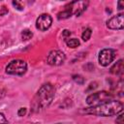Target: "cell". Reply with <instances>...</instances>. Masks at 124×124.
I'll list each match as a JSON object with an SVG mask.
<instances>
[{
	"label": "cell",
	"instance_id": "9a60e30c",
	"mask_svg": "<svg viewBox=\"0 0 124 124\" xmlns=\"http://www.w3.org/2000/svg\"><path fill=\"white\" fill-rule=\"evenodd\" d=\"M73 79H74L76 82H78V84H83L84 81H85L84 78H83L82 76H80V75H74V76H73Z\"/></svg>",
	"mask_w": 124,
	"mask_h": 124
},
{
	"label": "cell",
	"instance_id": "2e32d148",
	"mask_svg": "<svg viewBox=\"0 0 124 124\" xmlns=\"http://www.w3.org/2000/svg\"><path fill=\"white\" fill-rule=\"evenodd\" d=\"M6 14H8V8L6 6H4V5L0 6V16H4Z\"/></svg>",
	"mask_w": 124,
	"mask_h": 124
},
{
	"label": "cell",
	"instance_id": "52a82bcc",
	"mask_svg": "<svg viewBox=\"0 0 124 124\" xmlns=\"http://www.w3.org/2000/svg\"><path fill=\"white\" fill-rule=\"evenodd\" d=\"M52 23V18L48 14H42L36 20V27L40 31L47 30Z\"/></svg>",
	"mask_w": 124,
	"mask_h": 124
},
{
	"label": "cell",
	"instance_id": "7a4b0ae2",
	"mask_svg": "<svg viewBox=\"0 0 124 124\" xmlns=\"http://www.w3.org/2000/svg\"><path fill=\"white\" fill-rule=\"evenodd\" d=\"M123 104L120 101L110 100L99 105L91 106L82 109V112L85 114H91L96 116H112L122 112Z\"/></svg>",
	"mask_w": 124,
	"mask_h": 124
},
{
	"label": "cell",
	"instance_id": "5b68a950",
	"mask_svg": "<svg viewBox=\"0 0 124 124\" xmlns=\"http://www.w3.org/2000/svg\"><path fill=\"white\" fill-rule=\"evenodd\" d=\"M115 55H116V52L112 48H104V49H102L100 51L99 57H98L100 65H102L104 67L108 66L114 60Z\"/></svg>",
	"mask_w": 124,
	"mask_h": 124
},
{
	"label": "cell",
	"instance_id": "ffe728a7",
	"mask_svg": "<svg viewBox=\"0 0 124 124\" xmlns=\"http://www.w3.org/2000/svg\"><path fill=\"white\" fill-rule=\"evenodd\" d=\"M116 123L117 124H124V122H123V113L120 112V114L118 115V117L116 119Z\"/></svg>",
	"mask_w": 124,
	"mask_h": 124
},
{
	"label": "cell",
	"instance_id": "30bf717a",
	"mask_svg": "<svg viewBox=\"0 0 124 124\" xmlns=\"http://www.w3.org/2000/svg\"><path fill=\"white\" fill-rule=\"evenodd\" d=\"M123 70H124V67H123V60L122 59H119L109 70L110 74L112 75H116V76H119V75H122L123 74Z\"/></svg>",
	"mask_w": 124,
	"mask_h": 124
},
{
	"label": "cell",
	"instance_id": "e0dca14e",
	"mask_svg": "<svg viewBox=\"0 0 124 124\" xmlns=\"http://www.w3.org/2000/svg\"><path fill=\"white\" fill-rule=\"evenodd\" d=\"M13 5H14L17 10H19V11H22V10H23V7L20 5V3H19L18 1H13Z\"/></svg>",
	"mask_w": 124,
	"mask_h": 124
},
{
	"label": "cell",
	"instance_id": "4fadbf2b",
	"mask_svg": "<svg viewBox=\"0 0 124 124\" xmlns=\"http://www.w3.org/2000/svg\"><path fill=\"white\" fill-rule=\"evenodd\" d=\"M32 37H33V33H32V31L29 30V29H24V30L21 32V39H22V41H28V40H30Z\"/></svg>",
	"mask_w": 124,
	"mask_h": 124
},
{
	"label": "cell",
	"instance_id": "7c38bea8",
	"mask_svg": "<svg viewBox=\"0 0 124 124\" xmlns=\"http://www.w3.org/2000/svg\"><path fill=\"white\" fill-rule=\"evenodd\" d=\"M79 41L78 39L77 38H70V39H66V45L69 46V47H72V48H75L77 46H79Z\"/></svg>",
	"mask_w": 124,
	"mask_h": 124
},
{
	"label": "cell",
	"instance_id": "5bb4252c",
	"mask_svg": "<svg viewBox=\"0 0 124 124\" xmlns=\"http://www.w3.org/2000/svg\"><path fill=\"white\" fill-rule=\"evenodd\" d=\"M91 34H92V30H91L90 28H86V29L82 32V34H81L82 40H83L84 42L88 41V40L90 39V37H91Z\"/></svg>",
	"mask_w": 124,
	"mask_h": 124
},
{
	"label": "cell",
	"instance_id": "ba28073f",
	"mask_svg": "<svg viewBox=\"0 0 124 124\" xmlns=\"http://www.w3.org/2000/svg\"><path fill=\"white\" fill-rule=\"evenodd\" d=\"M107 26L109 29H117L121 30L124 27V15L118 14L116 16H113L107 21Z\"/></svg>",
	"mask_w": 124,
	"mask_h": 124
},
{
	"label": "cell",
	"instance_id": "ac0fdd59",
	"mask_svg": "<svg viewBox=\"0 0 124 124\" xmlns=\"http://www.w3.org/2000/svg\"><path fill=\"white\" fill-rule=\"evenodd\" d=\"M0 124H8V120L3 113H0Z\"/></svg>",
	"mask_w": 124,
	"mask_h": 124
},
{
	"label": "cell",
	"instance_id": "d6986e66",
	"mask_svg": "<svg viewBox=\"0 0 124 124\" xmlns=\"http://www.w3.org/2000/svg\"><path fill=\"white\" fill-rule=\"evenodd\" d=\"M25 113H26V108H20L18 109V111H17L18 116H24Z\"/></svg>",
	"mask_w": 124,
	"mask_h": 124
},
{
	"label": "cell",
	"instance_id": "277c9868",
	"mask_svg": "<svg viewBox=\"0 0 124 124\" xmlns=\"http://www.w3.org/2000/svg\"><path fill=\"white\" fill-rule=\"evenodd\" d=\"M112 98H113V94L107 91H100V92H95L93 94H90L86 98V103L90 106H95V105H99V104L110 101L112 100Z\"/></svg>",
	"mask_w": 124,
	"mask_h": 124
},
{
	"label": "cell",
	"instance_id": "cb8c5ba5",
	"mask_svg": "<svg viewBox=\"0 0 124 124\" xmlns=\"http://www.w3.org/2000/svg\"><path fill=\"white\" fill-rule=\"evenodd\" d=\"M57 124H61V123H57Z\"/></svg>",
	"mask_w": 124,
	"mask_h": 124
},
{
	"label": "cell",
	"instance_id": "9c48e42d",
	"mask_svg": "<svg viewBox=\"0 0 124 124\" xmlns=\"http://www.w3.org/2000/svg\"><path fill=\"white\" fill-rule=\"evenodd\" d=\"M87 5H88L87 1H75V2H71L70 3V6L72 8V12L77 16H80L86 10Z\"/></svg>",
	"mask_w": 124,
	"mask_h": 124
},
{
	"label": "cell",
	"instance_id": "3957f363",
	"mask_svg": "<svg viewBox=\"0 0 124 124\" xmlns=\"http://www.w3.org/2000/svg\"><path fill=\"white\" fill-rule=\"evenodd\" d=\"M27 71V64L21 59H16L11 61L6 67V73L9 75L22 76Z\"/></svg>",
	"mask_w": 124,
	"mask_h": 124
},
{
	"label": "cell",
	"instance_id": "6da1fadb",
	"mask_svg": "<svg viewBox=\"0 0 124 124\" xmlns=\"http://www.w3.org/2000/svg\"><path fill=\"white\" fill-rule=\"evenodd\" d=\"M54 92L55 89L51 83L47 82L43 84L32 100L31 103L32 110L34 112H39L46 108L51 104L54 98Z\"/></svg>",
	"mask_w": 124,
	"mask_h": 124
},
{
	"label": "cell",
	"instance_id": "8992f818",
	"mask_svg": "<svg viewBox=\"0 0 124 124\" xmlns=\"http://www.w3.org/2000/svg\"><path fill=\"white\" fill-rule=\"evenodd\" d=\"M65 59H66V56L64 52H62L61 50L55 49V50H51L47 54L46 62L51 66H59L64 63Z\"/></svg>",
	"mask_w": 124,
	"mask_h": 124
},
{
	"label": "cell",
	"instance_id": "603a6c76",
	"mask_svg": "<svg viewBox=\"0 0 124 124\" xmlns=\"http://www.w3.org/2000/svg\"><path fill=\"white\" fill-rule=\"evenodd\" d=\"M124 8V2L123 1H119L118 2V9L119 10H122Z\"/></svg>",
	"mask_w": 124,
	"mask_h": 124
},
{
	"label": "cell",
	"instance_id": "44dd1931",
	"mask_svg": "<svg viewBox=\"0 0 124 124\" xmlns=\"http://www.w3.org/2000/svg\"><path fill=\"white\" fill-rule=\"evenodd\" d=\"M70 35H71V32H70L69 30L65 29V30L63 31V37H64V38H66V39H67V38H68ZM66 39H65V40H66Z\"/></svg>",
	"mask_w": 124,
	"mask_h": 124
},
{
	"label": "cell",
	"instance_id": "8fae6325",
	"mask_svg": "<svg viewBox=\"0 0 124 124\" xmlns=\"http://www.w3.org/2000/svg\"><path fill=\"white\" fill-rule=\"evenodd\" d=\"M72 15H73V12H72V8H71L70 3H69L64 7L63 11H61L57 14V18L58 19H65V18L70 17Z\"/></svg>",
	"mask_w": 124,
	"mask_h": 124
},
{
	"label": "cell",
	"instance_id": "7402d4cb",
	"mask_svg": "<svg viewBox=\"0 0 124 124\" xmlns=\"http://www.w3.org/2000/svg\"><path fill=\"white\" fill-rule=\"evenodd\" d=\"M96 87H97V83H96V82H93V83H91V84H90V86H89V87L87 88V91L91 90L92 88H93V89H95Z\"/></svg>",
	"mask_w": 124,
	"mask_h": 124
}]
</instances>
